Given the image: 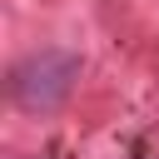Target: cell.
Returning <instances> with one entry per match:
<instances>
[{
    "label": "cell",
    "instance_id": "cell-1",
    "mask_svg": "<svg viewBox=\"0 0 159 159\" xmlns=\"http://www.w3.org/2000/svg\"><path fill=\"white\" fill-rule=\"evenodd\" d=\"M60 55H45V60H35L30 70H20V99L30 104V109H50L55 99H65V89H70V75H75V60L65 55V65L50 75V65H55Z\"/></svg>",
    "mask_w": 159,
    "mask_h": 159
}]
</instances>
